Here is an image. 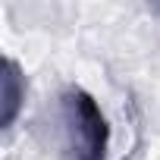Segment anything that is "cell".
<instances>
[{
	"label": "cell",
	"mask_w": 160,
	"mask_h": 160,
	"mask_svg": "<svg viewBox=\"0 0 160 160\" xmlns=\"http://www.w3.org/2000/svg\"><path fill=\"white\" fill-rule=\"evenodd\" d=\"M63 107V122H66V144L72 160H107L110 148V122L85 88H66L60 98Z\"/></svg>",
	"instance_id": "obj_1"
},
{
	"label": "cell",
	"mask_w": 160,
	"mask_h": 160,
	"mask_svg": "<svg viewBox=\"0 0 160 160\" xmlns=\"http://www.w3.org/2000/svg\"><path fill=\"white\" fill-rule=\"evenodd\" d=\"M25 72L13 57H3V66H0V126L10 129L16 122V116L22 113L25 104Z\"/></svg>",
	"instance_id": "obj_2"
}]
</instances>
